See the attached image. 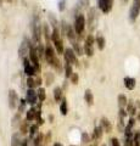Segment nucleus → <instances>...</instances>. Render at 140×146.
Returning <instances> with one entry per match:
<instances>
[{
    "mask_svg": "<svg viewBox=\"0 0 140 146\" xmlns=\"http://www.w3.org/2000/svg\"><path fill=\"white\" fill-rule=\"evenodd\" d=\"M45 80H46V84L48 85H50L52 83V80H54V76L51 74L50 72H48L46 74H45Z\"/></svg>",
    "mask_w": 140,
    "mask_h": 146,
    "instance_id": "41",
    "label": "nucleus"
},
{
    "mask_svg": "<svg viewBox=\"0 0 140 146\" xmlns=\"http://www.w3.org/2000/svg\"><path fill=\"white\" fill-rule=\"evenodd\" d=\"M40 85H42V78L38 76L37 78H35V86H40Z\"/></svg>",
    "mask_w": 140,
    "mask_h": 146,
    "instance_id": "46",
    "label": "nucleus"
},
{
    "mask_svg": "<svg viewBox=\"0 0 140 146\" xmlns=\"http://www.w3.org/2000/svg\"><path fill=\"white\" fill-rule=\"evenodd\" d=\"M37 100H38V94L34 89H28L26 93V101L27 104H29L31 106H34L37 104Z\"/></svg>",
    "mask_w": 140,
    "mask_h": 146,
    "instance_id": "8",
    "label": "nucleus"
},
{
    "mask_svg": "<svg viewBox=\"0 0 140 146\" xmlns=\"http://www.w3.org/2000/svg\"><path fill=\"white\" fill-rule=\"evenodd\" d=\"M88 21H89V25H90V27H93V25H94V21H95V7H92L89 10V13H88Z\"/></svg>",
    "mask_w": 140,
    "mask_h": 146,
    "instance_id": "27",
    "label": "nucleus"
},
{
    "mask_svg": "<svg viewBox=\"0 0 140 146\" xmlns=\"http://www.w3.org/2000/svg\"><path fill=\"white\" fill-rule=\"evenodd\" d=\"M29 60H31V62L33 63L34 66H37V65H40L39 63V56H38V52H37V48L35 46H33V48H31V50H29Z\"/></svg>",
    "mask_w": 140,
    "mask_h": 146,
    "instance_id": "10",
    "label": "nucleus"
},
{
    "mask_svg": "<svg viewBox=\"0 0 140 146\" xmlns=\"http://www.w3.org/2000/svg\"><path fill=\"white\" fill-rule=\"evenodd\" d=\"M98 5L104 13H108L112 10L113 0H98Z\"/></svg>",
    "mask_w": 140,
    "mask_h": 146,
    "instance_id": "7",
    "label": "nucleus"
},
{
    "mask_svg": "<svg viewBox=\"0 0 140 146\" xmlns=\"http://www.w3.org/2000/svg\"><path fill=\"white\" fill-rule=\"evenodd\" d=\"M117 101H118V106L119 108H125L128 105V100H127V96L124 94H119L118 98H117Z\"/></svg>",
    "mask_w": 140,
    "mask_h": 146,
    "instance_id": "19",
    "label": "nucleus"
},
{
    "mask_svg": "<svg viewBox=\"0 0 140 146\" xmlns=\"http://www.w3.org/2000/svg\"><path fill=\"white\" fill-rule=\"evenodd\" d=\"M100 125H101V128L104 129V131H105V133H111V131H112V124H111V122L108 121L106 117H102V118H101Z\"/></svg>",
    "mask_w": 140,
    "mask_h": 146,
    "instance_id": "11",
    "label": "nucleus"
},
{
    "mask_svg": "<svg viewBox=\"0 0 140 146\" xmlns=\"http://www.w3.org/2000/svg\"><path fill=\"white\" fill-rule=\"evenodd\" d=\"M125 110H127L128 115L130 117H134L135 113H137V105H134L133 101H128V105H127V107H125Z\"/></svg>",
    "mask_w": 140,
    "mask_h": 146,
    "instance_id": "17",
    "label": "nucleus"
},
{
    "mask_svg": "<svg viewBox=\"0 0 140 146\" xmlns=\"http://www.w3.org/2000/svg\"><path fill=\"white\" fill-rule=\"evenodd\" d=\"M64 56H65V61L71 63L72 66H78V58H77V54L74 52L73 49L71 48H67L64 52Z\"/></svg>",
    "mask_w": 140,
    "mask_h": 146,
    "instance_id": "2",
    "label": "nucleus"
},
{
    "mask_svg": "<svg viewBox=\"0 0 140 146\" xmlns=\"http://www.w3.org/2000/svg\"><path fill=\"white\" fill-rule=\"evenodd\" d=\"M62 88L60 86H56L55 89H54V100H55L56 102H60L62 101Z\"/></svg>",
    "mask_w": 140,
    "mask_h": 146,
    "instance_id": "20",
    "label": "nucleus"
},
{
    "mask_svg": "<svg viewBox=\"0 0 140 146\" xmlns=\"http://www.w3.org/2000/svg\"><path fill=\"white\" fill-rule=\"evenodd\" d=\"M7 100H9V107H10V110H16L17 105L20 104V100H19V95H17V93L15 90L11 89L9 91Z\"/></svg>",
    "mask_w": 140,
    "mask_h": 146,
    "instance_id": "5",
    "label": "nucleus"
},
{
    "mask_svg": "<svg viewBox=\"0 0 140 146\" xmlns=\"http://www.w3.org/2000/svg\"><path fill=\"white\" fill-rule=\"evenodd\" d=\"M26 104H27L26 99L25 100H21V101H20V104H19V112L20 113L26 112Z\"/></svg>",
    "mask_w": 140,
    "mask_h": 146,
    "instance_id": "38",
    "label": "nucleus"
},
{
    "mask_svg": "<svg viewBox=\"0 0 140 146\" xmlns=\"http://www.w3.org/2000/svg\"><path fill=\"white\" fill-rule=\"evenodd\" d=\"M21 113L19 112V113H16L15 116H13V118H12V127L13 128H16V127H20V124H21Z\"/></svg>",
    "mask_w": 140,
    "mask_h": 146,
    "instance_id": "29",
    "label": "nucleus"
},
{
    "mask_svg": "<svg viewBox=\"0 0 140 146\" xmlns=\"http://www.w3.org/2000/svg\"><path fill=\"white\" fill-rule=\"evenodd\" d=\"M49 21H50V23H49V25H51L52 29L54 28H57V20L54 17L52 13H49Z\"/></svg>",
    "mask_w": 140,
    "mask_h": 146,
    "instance_id": "34",
    "label": "nucleus"
},
{
    "mask_svg": "<svg viewBox=\"0 0 140 146\" xmlns=\"http://www.w3.org/2000/svg\"><path fill=\"white\" fill-rule=\"evenodd\" d=\"M64 70H65V77H66V79L71 78V76L73 74V68H72V65H71V63H68V62H66V61H65Z\"/></svg>",
    "mask_w": 140,
    "mask_h": 146,
    "instance_id": "21",
    "label": "nucleus"
},
{
    "mask_svg": "<svg viewBox=\"0 0 140 146\" xmlns=\"http://www.w3.org/2000/svg\"><path fill=\"white\" fill-rule=\"evenodd\" d=\"M90 136H89V134L88 133H82V143L83 144H88V143H90Z\"/></svg>",
    "mask_w": 140,
    "mask_h": 146,
    "instance_id": "42",
    "label": "nucleus"
},
{
    "mask_svg": "<svg viewBox=\"0 0 140 146\" xmlns=\"http://www.w3.org/2000/svg\"><path fill=\"white\" fill-rule=\"evenodd\" d=\"M23 67H25V73L28 77H34L35 74H37L35 68H34V65L33 66L31 65V60H29V58H27V57L23 58Z\"/></svg>",
    "mask_w": 140,
    "mask_h": 146,
    "instance_id": "9",
    "label": "nucleus"
},
{
    "mask_svg": "<svg viewBox=\"0 0 140 146\" xmlns=\"http://www.w3.org/2000/svg\"><path fill=\"white\" fill-rule=\"evenodd\" d=\"M37 52H38L39 58H45V48L40 43H38L37 45Z\"/></svg>",
    "mask_w": 140,
    "mask_h": 146,
    "instance_id": "31",
    "label": "nucleus"
},
{
    "mask_svg": "<svg viewBox=\"0 0 140 146\" xmlns=\"http://www.w3.org/2000/svg\"><path fill=\"white\" fill-rule=\"evenodd\" d=\"M84 28H85V18H84V15L79 13L74 20V31L77 34L80 35L84 32Z\"/></svg>",
    "mask_w": 140,
    "mask_h": 146,
    "instance_id": "3",
    "label": "nucleus"
},
{
    "mask_svg": "<svg viewBox=\"0 0 140 146\" xmlns=\"http://www.w3.org/2000/svg\"><path fill=\"white\" fill-rule=\"evenodd\" d=\"M83 50H84V54L87 55V56H89V57H92L94 55V45H89L87 43H84Z\"/></svg>",
    "mask_w": 140,
    "mask_h": 146,
    "instance_id": "24",
    "label": "nucleus"
},
{
    "mask_svg": "<svg viewBox=\"0 0 140 146\" xmlns=\"http://www.w3.org/2000/svg\"><path fill=\"white\" fill-rule=\"evenodd\" d=\"M51 33H52V31H50V26H49V23H44L43 25V34H44L45 40H46V45L50 44Z\"/></svg>",
    "mask_w": 140,
    "mask_h": 146,
    "instance_id": "12",
    "label": "nucleus"
},
{
    "mask_svg": "<svg viewBox=\"0 0 140 146\" xmlns=\"http://www.w3.org/2000/svg\"><path fill=\"white\" fill-rule=\"evenodd\" d=\"M33 141H34V145H35V146H40V144H42V141H43V134L39 133V134L33 139Z\"/></svg>",
    "mask_w": 140,
    "mask_h": 146,
    "instance_id": "39",
    "label": "nucleus"
},
{
    "mask_svg": "<svg viewBox=\"0 0 140 146\" xmlns=\"http://www.w3.org/2000/svg\"><path fill=\"white\" fill-rule=\"evenodd\" d=\"M133 144H134V146H140V131H137V133H134Z\"/></svg>",
    "mask_w": 140,
    "mask_h": 146,
    "instance_id": "35",
    "label": "nucleus"
},
{
    "mask_svg": "<svg viewBox=\"0 0 140 146\" xmlns=\"http://www.w3.org/2000/svg\"><path fill=\"white\" fill-rule=\"evenodd\" d=\"M29 125H28V121H22L21 122V124H20V131H21V134L22 135H26L27 134V131H29Z\"/></svg>",
    "mask_w": 140,
    "mask_h": 146,
    "instance_id": "25",
    "label": "nucleus"
},
{
    "mask_svg": "<svg viewBox=\"0 0 140 146\" xmlns=\"http://www.w3.org/2000/svg\"><path fill=\"white\" fill-rule=\"evenodd\" d=\"M96 44H98V48H99V50H104L105 49V38H104L102 35H98L96 36Z\"/></svg>",
    "mask_w": 140,
    "mask_h": 146,
    "instance_id": "28",
    "label": "nucleus"
},
{
    "mask_svg": "<svg viewBox=\"0 0 140 146\" xmlns=\"http://www.w3.org/2000/svg\"><path fill=\"white\" fill-rule=\"evenodd\" d=\"M71 83L72 84H78V82H79V76H78V73H74L73 72V74L71 76Z\"/></svg>",
    "mask_w": 140,
    "mask_h": 146,
    "instance_id": "40",
    "label": "nucleus"
},
{
    "mask_svg": "<svg viewBox=\"0 0 140 146\" xmlns=\"http://www.w3.org/2000/svg\"><path fill=\"white\" fill-rule=\"evenodd\" d=\"M55 58H56L55 50H54V48L51 46L50 44H48L46 46H45V61L51 66L54 63V61H55Z\"/></svg>",
    "mask_w": 140,
    "mask_h": 146,
    "instance_id": "6",
    "label": "nucleus"
},
{
    "mask_svg": "<svg viewBox=\"0 0 140 146\" xmlns=\"http://www.w3.org/2000/svg\"><path fill=\"white\" fill-rule=\"evenodd\" d=\"M122 1H123V3H127V1H128V0H122Z\"/></svg>",
    "mask_w": 140,
    "mask_h": 146,
    "instance_id": "50",
    "label": "nucleus"
},
{
    "mask_svg": "<svg viewBox=\"0 0 140 146\" xmlns=\"http://www.w3.org/2000/svg\"><path fill=\"white\" fill-rule=\"evenodd\" d=\"M73 45V50H74V52L78 55V56H82V55L84 54V50H82V48L79 46V44H78V42H76V43H73L72 44Z\"/></svg>",
    "mask_w": 140,
    "mask_h": 146,
    "instance_id": "32",
    "label": "nucleus"
},
{
    "mask_svg": "<svg viewBox=\"0 0 140 146\" xmlns=\"http://www.w3.org/2000/svg\"><path fill=\"white\" fill-rule=\"evenodd\" d=\"M123 82H124V86L128 90H133L135 88V85H137V82H135V79L132 78V77H125Z\"/></svg>",
    "mask_w": 140,
    "mask_h": 146,
    "instance_id": "13",
    "label": "nucleus"
},
{
    "mask_svg": "<svg viewBox=\"0 0 140 146\" xmlns=\"http://www.w3.org/2000/svg\"><path fill=\"white\" fill-rule=\"evenodd\" d=\"M67 85H68V84H67V80H65V82H64V86H62V90L67 89Z\"/></svg>",
    "mask_w": 140,
    "mask_h": 146,
    "instance_id": "47",
    "label": "nucleus"
},
{
    "mask_svg": "<svg viewBox=\"0 0 140 146\" xmlns=\"http://www.w3.org/2000/svg\"><path fill=\"white\" fill-rule=\"evenodd\" d=\"M37 94H38V100L40 102L45 101V99H46V94H45V89L44 88H39L37 90Z\"/></svg>",
    "mask_w": 140,
    "mask_h": 146,
    "instance_id": "30",
    "label": "nucleus"
},
{
    "mask_svg": "<svg viewBox=\"0 0 140 146\" xmlns=\"http://www.w3.org/2000/svg\"><path fill=\"white\" fill-rule=\"evenodd\" d=\"M31 48H33V44L29 39H25L23 42L21 43L20 48H19V55H20V57L22 58V60H23L25 57H27V55H29Z\"/></svg>",
    "mask_w": 140,
    "mask_h": 146,
    "instance_id": "1",
    "label": "nucleus"
},
{
    "mask_svg": "<svg viewBox=\"0 0 140 146\" xmlns=\"http://www.w3.org/2000/svg\"><path fill=\"white\" fill-rule=\"evenodd\" d=\"M102 134H104V129L101 128V125L95 127V128H94V130H93L92 139H93V140H99V139H101Z\"/></svg>",
    "mask_w": 140,
    "mask_h": 146,
    "instance_id": "15",
    "label": "nucleus"
},
{
    "mask_svg": "<svg viewBox=\"0 0 140 146\" xmlns=\"http://www.w3.org/2000/svg\"><path fill=\"white\" fill-rule=\"evenodd\" d=\"M84 100H85V102H87L88 106H93L94 96H93V93H92V90L90 89H87L84 91Z\"/></svg>",
    "mask_w": 140,
    "mask_h": 146,
    "instance_id": "14",
    "label": "nucleus"
},
{
    "mask_svg": "<svg viewBox=\"0 0 140 146\" xmlns=\"http://www.w3.org/2000/svg\"><path fill=\"white\" fill-rule=\"evenodd\" d=\"M90 146H96V145H90Z\"/></svg>",
    "mask_w": 140,
    "mask_h": 146,
    "instance_id": "51",
    "label": "nucleus"
},
{
    "mask_svg": "<svg viewBox=\"0 0 140 146\" xmlns=\"http://www.w3.org/2000/svg\"><path fill=\"white\" fill-rule=\"evenodd\" d=\"M26 84H27V86H28L29 89H33L35 86V79H33V77H28V78H27Z\"/></svg>",
    "mask_w": 140,
    "mask_h": 146,
    "instance_id": "36",
    "label": "nucleus"
},
{
    "mask_svg": "<svg viewBox=\"0 0 140 146\" xmlns=\"http://www.w3.org/2000/svg\"><path fill=\"white\" fill-rule=\"evenodd\" d=\"M54 146H62L60 143H55V144H54Z\"/></svg>",
    "mask_w": 140,
    "mask_h": 146,
    "instance_id": "48",
    "label": "nucleus"
},
{
    "mask_svg": "<svg viewBox=\"0 0 140 146\" xmlns=\"http://www.w3.org/2000/svg\"><path fill=\"white\" fill-rule=\"evenodd\" d=\"M49 119H50V122H52V121H54V117H52V116H50V117H49Z\"/></svg>",
    "mask_w": 140,
    "mask_h": 146,
    "instance_id": "49",
    "label": "nucleus"
},
{
    "mask_svg": "<svg viewBox=\"0 0 140 146\" xmlns=\"http://www.w3.org/2000/svg\"><path fill=\"white\" fill-rule=\"evenodd\" d=\"M35 116H37V110H35L34 107H31L29 110H27V111H26V119L28 122L34 121Z\"/></svg>",
    "mask_w": 140,
    "mask_h": 146,
    "instance_id": "16",
    "label": "nucleus"
},
{
    "mask_svg": "<svg viewBox=\"0 0 140 146\" xmlns=\"http://www.w3.org/2000/svg\"><path fill=\"white\" fill-rule=\"evenodd\" d=\"M28 134H29V138L34 139L35 136H37V135L39 134V125H38V124H33V125H31Z\"/></svg>",
    "mask_w": 140,
    "mask_h": 146,
    "instance_id": "22",
    "label": "nucleus"
},
{
    "mask_svg": "<svg viewBox=\"0 0 140 146\" xmlns=\"http://www.w3.org/2000/svg\"><path fill=\"white\" fill-rule=\"evenodd\" d=\"M60 112L62 116H66L67 112H68V106H67V100L64 98L62 99V101L60 104Z\"/></svg>",
    "mask_w": 140,
    "mask_h": 146,
    "instance_id": "26",
    "label": "nucleus"
},
{
    "mask_svg": "<svg viewBox=\"0 0 140 146\" xmlns=\"http://www.w3.org/2000/svg\"><path fill=\"white\" fill-rule=\"evenodd\" d=\"M66 0H60V3H58V10H60L61 12L65 11V7H66Z\"/></svg>",
    "mask_w": 140,
    "mask_h": 146,
    "instance_id": "44",
    "label": "nucleus"
},
{
    "mask_svg": "<svg viewBox=\"0 0 140 146\" xmlns=\"http://www.w3.org/2000/svg\"><path fill=\"white\" fill-rule=\"evenodd\" d=\"M35 121H37L38 125H42L44 123V119L42 118V111L40 110H37V116H35Z\"/></svg>",
    "mask_w": 140,
    "mask_h": 146,
    "instance_id": "37",
    "label": "nucleus"
},
{
    "mask_svg": "<svg viewBox=\"0 0 140 146\" xmlns=\"http://www.w3.org/2000/svg\"><path fill=\"white\" fill-rule=\"evenodd\" d=\"M22 141L23 140H21V134H19V133L12 134V136H11V146H21Z\"/></svg>",
    "mask_w": 140,
    "mask_h": 146,
    "instance_id": "18",
    "label": "nucleus"
},
{
    "mask_svg": "<svg viewBox=\"0 0 140 146\" xmlns=\"http://www.w3.org/2000/svg\"><path fill=\"white\" fill-rule=\"evenodd\" d=\"M111 146H121L118 139H117V138H112L111 139Z\"/></svg>",
    "mask_w": 140,
    "mask_h": 146,
    "instance_id": "45",
    "label": "nucleus"
},
{
    "mask_svg": "<svg viewBox=\"0 0 140 146\" xmlns=\"http://www.w3.org/2000/svg\"><path fill=\"white\" fill-rule=\"evenodd\" d=\"M90 4V0H78V5L80 7H88Z\"/></svg>",
    "mask_w": 140,
    "mask_h": 146,
    "instance_id": "43",
    "label": "nucleus"
},
{
    "mask_svg": "<svg viewBox=\"0 0 140 146\" xmlns=\"http://www.w3.org/2000/svg\"><path fill=\"white\" fill-rule=\"evenodd\" d=\"M61 39L60 38V31L57 28H54L52 29V33H51V42H56V40Z\"/></svg>",
    "mask_w": 140,
    "mask_h": 146,
    "instance_id": "33",
    "label": "nucleus"
},
{
    "mask_svg": "<svg viewBox=\"0 0 140 146\" xmlns=\"http://www.w3.org/2000/svg\"><path fill=\"white\" fill-rule=\"evenodd\" d=\"M54 43V46H55L57 54H64L65 52V49H64V43H62L61 39L56 40V42H52Z\"/></svg>",
    "mask_w": 140,
    "mask_h": 146,
    "instance_id": "23",
    "label": "nucleus"
},
{
    "mask_svg": "<svg viewBox=\"0 0 140 146\" xmlns=\"http://www.w3.org/2000/svg\"><path fill=\"white\" fill-rule=\"evenodd\" d=\"M139 13H140V0H134L133 5H132V7H130V11H129V20H130V22L137 21Z\"/></svg>",
    "mask_w": 140,
    "mask_h": 146,
    "instance_id": "4",
    "label": "nucleus"
}]
</instances>
